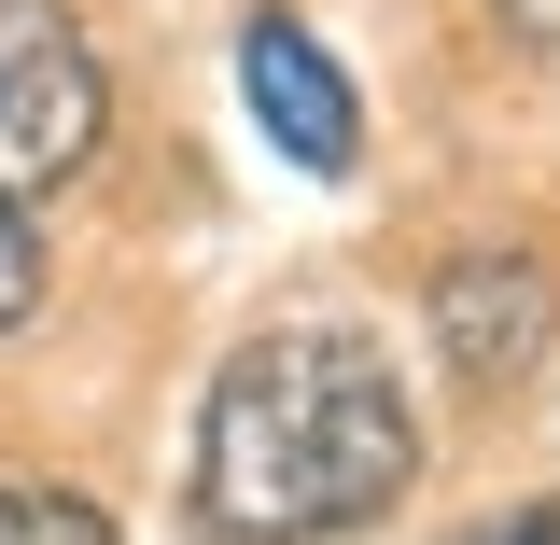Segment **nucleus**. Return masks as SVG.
Segmentation results:
<instances>
[{
    "instance_id": "1",
    "label": "nucleus",
    "mask_w": 560,
    "mask_h": 545,
    "mask_svg": "<svg viewBox=\"0 0 560 545\" xmlns=\"http://www.w3.org/2000/svg\"><path fill=\"white\" fill-rule=\"evenodd\" d=\"M420 489V406L364 322H267L210 378L197 518L224 545H350Z\"/></svg>"
},
{
    "instance_id": "2",
    "label": "nucleus",
    "mask_w": 560,
    "mask_h": 545,
    "mask_svg": "<svg viewBox=\"0 0 560 545\" xmlns=\"http://www.w3.org/2000/svg\"><path fill=\"white\" fill-rule=\"evenodd\" d=\"M113 140V70L57 0H0V210L57 197L70 168Z\"/></svg>"
},
{
    "instance_id": "3",
    "label": "nucleus",
    "mask_w": 560,
    "mask_h": 545,
    "mask_svg": "<svg viewBox=\"0 0 560 545\" xmlns=\"http://www.w3.org/2000/svg\"><path fill=\"white\" fill-rule=\"evenodd\" d=\"M420 322H434L463 392H518L560 336V280H547V252H448L434 294H420Z\"/></svg>"
},
{
    "instance_id": "4",
    "label": "nucleus",
    "mask_w": 560,
    "mask_h": 545,
    "mask_svg": "<svg viewBox=\"0 0 560 545\" xmlns=\"http://www.w3.org/2000/svg\"><path fill=\"white\" fill-rule=\"evenodd\" d=\"M238 98H253V127L280 140V168L350 182V154H364V98H350V70L323 57L294 14H253V28H238Z\"/></svg>"
},
{
    "instance_id": "5",
    "label": "nucleus",
    "mask_w": 560,
    "mask_h": 545,
    "mask_svg": "<svg viewBox=\"0 0 560 545\" xmlns=\"http://www.w3.org/2000/svg\"><path fill=\"white\" fill-rule=\"evenodd\" d=\"M0 545H113V518L84 489H43V476H0Z\"/></svg>"
},
{
    "instance_id": "6",
    "label": "nucleus",
    "mask_w": 560,
    "mask_h": 545,
    "mask_svg": "<svg viewBox=\"0 0 560 545\" xmlns=\"http://www.w3.org/2000/svg\"><path fill=\"white\" fill-rule=\"evenodd\" d=\"M28 308H43V238H28V224L0 210V336H14Z\"/></svg>"
},
{
    "instance_id": "7",
    "label": "nucleus",
    "mask_w": 560,
    "mask_h": 545,
    "mask_svg": "<svg viewBox=\"0 0 560 545\" xmlns=\"http://www.w3.org/2000/svg\"><path fill=\"white\" fill-rule=\"evenodd\" d=\"M448 545H560V489L547 503H504V518H477V532H448Z\"/></svg>"
},
{
    "instance_id": "8",
    "label": "nucleus",
    "mask_w": 560,
    "mask_h": 545,
    "mask_svg": "<svg viewBox=\"0 0 560 545\" xmlns=\"http://www.w3.org/2000/svg\"><path fill=\"white\" fill-rule=\"evenodd\" d=\"M490 14H504V43H533V57L560 70V0H490Z\"/></svg>"
}]
</instances>
